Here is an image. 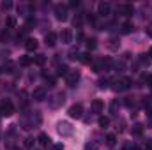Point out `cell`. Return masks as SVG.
I'll use <instances>...</instances> for the list:
<instances>
[{"instance_id": "83f0119b", "label": "cell", "mask_w": 152, "mask_h": 150, "mask_svg": "<svg viewBox=\"0 0 152 150\" xmlns=\"http://www.w3.org/2000/svg\"><path fill=\"white\" fill-rule=\"evenodd\" d=\"M36 25V20L34 18H28L27 20V25H25V30H30V27H34Z\"/></svg>"}, {"instance_id": "9c48e42d", "label": "cell", "mask_w": 152, "mask_h": 150, "mask_svg": "<svg viewBox=\"0 0 152 150\" xmlns=\"http://www.w3.org/2000/svg\"><path fill=\"white\" fill-rule=\"evenodd\" d=\"M67 113H69V117L71 118H81L83 117V106L78 103V104H73L69 110H67Z\"/></svg>"}, {"instance_id": "ffe728a7", "label": "cell", "mask_w": 152, "mask_h": 150, "mask_svg": "<svg viewBox=\"0 0 152 150\" xmlns=\"http://www.w3.org/2000/svg\"><path fill=\"white\" fill-rule=\"evenodd\" d=\"M80 60H81L83 64H92V62H94V58H92L90 53H83V55H80Z\"/></svg>"}, {"instance_id": "ab89813d", "label": "cell", "mask_w": 152, "mask_h": 150, "mask_svg": "<svg viewBox=\"0 0 152 150\" xmlns=\"http://www.w3.org/2000/svg\"><path fill=\"white\" fill-rule=\"evenodd\" d=\"M71 7H80V2L75 0V2H71Z\"/></svg>"}, {"instance_id": "484cf974", "label": "cell", "mask_w": 152, "mask_h": 150, "mask_svg": "<svg viewBox=\"0 0 152 150\" xmlns=\"http://www.w3.org/2000/svg\"><path fill=\"white\" fill-rule=\"evenodd\" d=\"M99 125H101V127H108V125H110V118H108V117H101V118H99Z\"/></svg>"}, {"instance_id": "f35d334b", "label": "cell", "mask_w": 152, "mask_h": 150, "mask_svg": "<svg viewBox=\"0 0 152 150\" xmlns=\"http://www.w3.org/2000/svg\"><path fill=\"white\" fill-rule=\"evenodd\" d=\"M147 85H149V87H152V74L147 76Z\"/></svg>"}, {"instance_id": "5b68a950", "label": "cell", "mask_w": 152, "mask_h": 150, "mask_svg": "<svg viewBox=\"0 0 152 150\" xmlns=\"http://www.w3.org/2000/svg\"><path fill=\"white\" fill-rule=\"evenodd\" d=\"M14 113V106L9 99H4L0 104V117H11Z\"/></svg>"}, {"instance_id": "d6a6232c", "label": "cell", "mask_w": 152, "mask_h": 150, "mask_svg": "<svg viewBox=\"0 0 152 150\" xmlns=\"http://www.w3.org/2000/svg\"><path fill=\"white\" fill-rule=\"evenodd\" d=\"M108 83H110V81H108L106 78H104V79H99V87H101V88H108Z\"/></svg>"}, {"instance_id": "d4e9b609", "label": "cell", "mask_w": 152, "mask_h": 150, "mask_svg": "<svg viewBox=\"0 0 152 150\" xmlns=\"http://www.w3.org/2000/svg\"><path fill=\"white\" fill-rule=\"evenodd\" d=\"M44 79H46V83H50V87H53V85H55V81H57V78H55V76H50V74H46V73H44Z\"/></svg>"}, {"instance_id": "e0dca14e", "label": "cell", "mask_w": 152, "mask_h": 150, "mask_svg": "<svg viewBox=\"0 0 152 150\" xmlns=\"http://www.w3.org/2000/svg\"><path fill=\"white\" fill-rule=\"evenodd\" d=\"M108 50H112V51H115V50H118V46H120V42H118V39L117 37H110L108 39Z\"/></svg>"}, {"instance_id": "836d02e7", "label": "cell", "mask_w": 152, "mask_h": 150, "mask_svg": "<svg viewBox=\"0 0 152 150\" xmlns=\"http://www.w3.org/2000/svg\"><path fill=\"white\" fill-rule=\"evenodd\" d=\"M32 145H34V138H27L25 140V147L27 149H32Z\"/></svg>"}, {"instance_id": "8d00e7d4", "label": "cell", "mask_w": 152, "mask_h": 150, "mask_svg": "<svg viewBox=\"0 0 152 150\" xmlns=\"http://www.w3.org/2000/svg\"><path fill=\"white\" fill-rule=\"evenodd\" d=\"M85 150H96V145L94 143H87L85 145Z\"/></svg>"}, {"instance_id": "74e56055", "label": "cell", "mask_w": 152, "mask_h": 150, "mask_svg": "<svg viewBox=\"0 0 152 150\" xmlns=\"http://www.w3.org/2000/svg\"><path fill=\"white\" fill-rule=\"evenodd\" d=\"M145 32H147V34L152 37V25H149V27H147V30H145Z\"/></svg>"}, {"instance_id": "b9f144b4", "label": "cell", "mask_w": 152, "mask_h": 150, "mask_svg": "<svg viewBox=\"0 0 152 150\" xmlns=\"http://www.w3.org/2000/svg\"><path fill=\"white\" fill-rule=\"evenodd\" d=\"M12 150H20V149H12Z\"/></svg>"}, {"instance_id": "4dcf8cb0", "label": "cell", "mask_w": 152, "mask_h": 150, "mask_svg": "<svg viewBox=\"0 0 152 150\" xmlns=\"http://www.w3.org/2000/svg\"><path fill=\"white\" fill-rule=\"evenodd\" d=\"M16 27V20L14 18H7V28H14Z\"/></svg>"}, {"instance_id": "8992f818", "label": "cell", "mask_w": 152, "mask_h": 150, "mask_svg": "<svg viewBox=\"0 0 152 150\" xmlns=\"http://www.w3.org/2000/svg\"><path fill=\"white\" fill-rule=\"evenodd\" d=\"M131 85H133V79H131V78H122V79L115 81L113 90H117V92H122V90H127Z\"/></svg>"}, {"instance_id": "277c9868", "label": "cell", "mask_w": 152, "mask_h": 150, "mask_svg": "<svg viewBox=\"0 0 152 150\" xmlns=\"http://www.w3.org/2000/svg\"><path fill=\"white\" fill-rule=\"evenodd\" d=\"M64 101H66V95H64L62 92H58V94H55V95H51V97L48 99V104H50V108L57 110V108H60V106L64 104Z\"/></svg>"}, {"instance_id": "e575fe53", "label": "cell", "mask_w": 152, "mask_h": 150, "mask_svg": "<svg viewBox=\"0 0 152 150\" xmlns=\"http://www.w3.org/2000/svg\"><path fill=\"white\" fill-rule=\"evenodd\" d=\"M50 150H64V145L62 143H55V145H51Z\"/></svg>"}, {"instance_id": "d590c367", "label": "cell", "mask_w": 152, "mask_h": 150, "mask_svg": "<svg viewBox=\"0 0 152 150\" xmlns=\"http://www.w3.org/2000/svg\"><path fill=\"white\" fill-rule=\"evenodd\" d=\"M0 7L7 11V9H11V7H12V4H11V2H2V4H0Z\"/></svg>"}, {"instance_id": "5bb4252c", "label": "cell", "mask_w": 152, "mask_h": 150, "mask_svg": "<svg viewBox=\"0 0 152 150\" xmlns=\"http://www.w3.org/2000/svg\"><path fill=\"white\" fill-rule=\"evenodd\" d=\"M104 110V103L101 101V99H94L92 101V111L94 113H103Z\"/></svg>"}, {"instance_id": "cb8c5ba5", "label": "cell", "mask_w": 152, "mask_h": 150, "mask_svg": "<svg viewBox=\"0 0 152 150\" xmlns=\"http://www.w3.org/2000/svg\"><path fill=\"white\" fill-rule=\"evenodd\" d=\"M96 46H97V41H96V39H94V37L87 39V48H88V50H94Z\"/></svg>"}, {"instance_id": "ba28073f", "label": "cell", "mask_w": 152, "mask_h": 150, "mask_svg": "<svg viewBox=\"0 0 152 150\" xmlns=\"http://www.w3.org/2000/svg\"><path fill=\"white\" fill-rule=\"evenodd\" d=\"M58 39L62 44H71L73 42V30L71 28H64L60 34H58Z\"/></svg>"}, {"instance_id": "3957f363", "label": "cell", "mask_w": 152, "mask_h": 150, "mask_svg": "<svg viewBox=\"0 0 152 150\" xmlns=\"http://www.w3.org/2000/svg\"><path fill=\"white\" fill-rule=\"evenodd\" d=\"M53 12H55V18L58 20V21H66L69 16H67V5H64V4H57L55 7H53Z\"/></svg>"}, {"instance_id": "9a60e30c", "label": "cell", "mask_w": 152, "mask_h": 150, "mask_svg": "<svg viewBox=\"0 0 152 150\" xmlns=\"http://www.w3.org/2000/svg\"><path fill=\"white\" fill-rule=\"evenodd\" d=\"M23 46H25L27 51H36V50H37V41H36V39H25Z\"/></svg>"}, {"instance_id": "1f68e13d", "label": "cell", "mask_w": 152, "mask_h": 150, "mask_svg": "<svg viewBox=\"0 0 152 150\" xmlns=\"http://www.w3.org/2000/svg\"><path fill=\"white\" fill-rule=\"evenodd\" d=\"M81 21H83V18H81V14H78L73 23H75V27H81Z\"/></svg>"}, {"instance_id": "7c38bea8", "label": "cell", "mask_w": 152, "mask_h": 150, "mask_svg": "<svg viewBox=\"0 0 152 150\" xmlns=\"http://www.w3.org/2000/svg\"><path fill=\"white\" fill-rule=\"evenodd\" d=\"M57 39H58V36H57L55 32H48V34L44 36V44H46L48 48H53V46L57 44Z\"/></svg>"}, {"instance_id": "4fadbf2b", "label": "cell", "mask_w": 152, "mask_h": 150, "mask_svg": "<svg viewBox=\"0 0 152 150\" xmlns=\"http://www.w3.org/2000/svg\"><path fill=\"white\" fill-rule=\"evenodd\" d=\"M32 99H34V101H44V99H46V88H44V87L36 88V90L32 92Z\"/></svg>"}, {"instance_id": "30bf717a", "label": "cell", "mask_w": 152, "mask_h": 150, "mask_svg": "<svg viewBox=\"0 0 152 150\" xmlns=\"http://www.w3.org/2000/svg\"><path fill=\"white\" fill-rule=\"evenodd\" d=\"M80 73L78 71H69V74L66 76V83L69 85V87H76L78 85V81H80Z\"/></svg>"}, {"instance_id": "f1b7e54d", "label": "cell", "mask_w": 152, "mask_h": 150, "mask_svg": "<svg viewBox=\"0 0 152 150\" xmlns=\"http://www.w3.org/2000/svg\"><path fill=\"white\" fill-rule=\"evenodd\" d=\"M34 64H37V66H42V64H44V55H37V57L34 58Z\"/></svg>"}, {"instance_id": "7402d4cb", "label": "cell", "mask_w": 152, "mask_h": 150, "mask_svg": "<svg viewBox=\"0 0 152 150\" xmlns=\"http://www.w3.org/2000/svg\"><path fill=\"white\" fill-rule=\"evenodd\" d=\"M57 74H58V76H67V74H69V69H67L66 66H58V71H57Z\"/></svg>"}, {"instance_id": "52a82bcc", "label": "cell", "mask_w": 152, "mask_h": 150, "mask_svg": "<svg viewBox=\"0 0 152 150\" xmlns=\"http://www.w3.org/2000/svg\"><path fill=\"white\" fill-rule=\"evenodd\" d=\"M117 12H118L120 16H133V14H134V7H133L131 4H120V5L117 7Z\"/></svg>"}, {"instance_id": "f546056e", "label": "cell", "mask_w": 152, "mask_h": 150, "mask_svg": "<svg viewBox=\"0 0 152 150\" xmlns=\"http://www.w3.org/2000/svg\"><path fill=\"white\" fill-rule=\"evenodd\" d=\"M117 110H118V101H113L112 106H110V111L113 113V115H117Z\"/></svg>"}, {"instance_id": "603a6c76", "label": "cell", "mask_w": 152, "mask_h": 150, "mask_svg": "<svg viewBox=\"0 0 152 150\" xmlns=\"http://www.w3.org/2000/svg\"><path fill=\"white\" fill-rule=\"evenodd\" d=\"M106 143H108L110 147H113L115 143H117V136H115V134H108V136H106Z\"/></svg>"}, {"instance_id": "4316f807", "label": "cell", "mask_w": 152, "mask_h": 150, "mask_svg": "<svg viewBox=\"0 0 152 150\" xmlns=\"http://www.w3.org/2000/svg\"><path fill=\"white\" fill-rule=\"evenodd\" d=\"M134 104H136V99L134 97H126V106L127 108H133Z\"/></svg>"}, {"instance_id": "8fae6325", "label": "cell", "mask_w": 152, "mask_h": 150, "mask_svg": "<svg viewBox=\"0 0 152 150\" xmlns=\"http://www.w3.org/2000/svg\"><path fill=\"white\" fill-rule=\"evenodd\" d=\"M97 11H99V16H108L110 12H112V4L110 2H101L99 5H97Z\"/></svg>"}, {"instance_id": "d6986e66", "label": "cell", "mask_w": 152, "mask_h": 150, "mask_svg": "<svg viewBox=\"0 0 152 150\" xmlns=\"http://www.w3.org/2000/svg\"><path fill=\"white\" fill-rule=\"evenodd\" d=\"M133 30H134L133 23H124V25L120 27V32H122V34H131Z\"/></svg>"}, {"instance_id": "44dd1931", "label": "cell", "mask_w": 152, "mask_h": 150, "mask_svg": "<svg viewBox=\"0 0 152 150\" xmlns=\"http://www.w3.org/2000/svg\"><path fill=\"white\" fill-rule=\"evenodd\" d=\"M32 62H34V58H32V57H21V58H20V66H23V67L30 66Z\"/></svg>"}, {"instance_id": "60d3db41", "label": "cell", "mask_w": 152, "mask_h": 150, "mask_svg": "<svg viewBox=\"0 0 152 150\" xmlns=\"http://www.w3.org/2000/svg\"><path fill=\"white\" fill-rule=\"evenodd\" d=\"M149 57H152V50H151V51H149Z\"/></svg>"}, {"instance_id": "2e32d148", "label": "cell", "mask_w": 152, "mask_h": 150, "mask_svg": "<svg viewBox=\"0 0 152 150\" xmlns=\"http://www.w3.org/2000/svg\"><path fill=\"white\" fill-rule=\"evenodd\" d=\"M37 140H39V145L41 147H51V140H50V136L46 133H41Z\"/></svg>"}, {"instance_id": "ac0fdd59", "label": "cell", "mask_w": 152, "mask_h": 150, "mask_svg": "<svg viewBox=\"0 0 152 150\" xmlns=\"http://www.w3.org/2000/svg\"><path fill=\"white\" fill-rule=\"evenodd\" d=\"M131 133H133L134 136H142V134H143V125H142V124H134L133 129H131Z\"/></svg>"}, {"instance_id": "6da1fadb", "label": "cell", "mask_w": 152, "mask_h": 150, "mask_svg": "<svg viewBox=\"0 0 152 150\" xmlns=\"http://www.w3.org/2000/svg\"><path fill=\"white\" fill-rule=\"evenodd\" d=\"M112 58L110 57H103V58H99L97 62H92V67H94V71L96 73H101V71H108L110 67H112Z\"/></svg>"}, {"instance_id": "7a4b0ae2", "label": "cell", "mask_w": 152, "mask_h": 150, "mask_svg": "<svg viewBox=\"0 0 152 150\" xmlns=\"http://www.w3.org/2000/svg\"><path fill=\"white\" fill-rule=\"evenodd\" d=\"M57 133H58L62 138H67V136H73L75 129H73V125H71L69 122H58V124H57Z\"/></svg>"}]
</instances>
